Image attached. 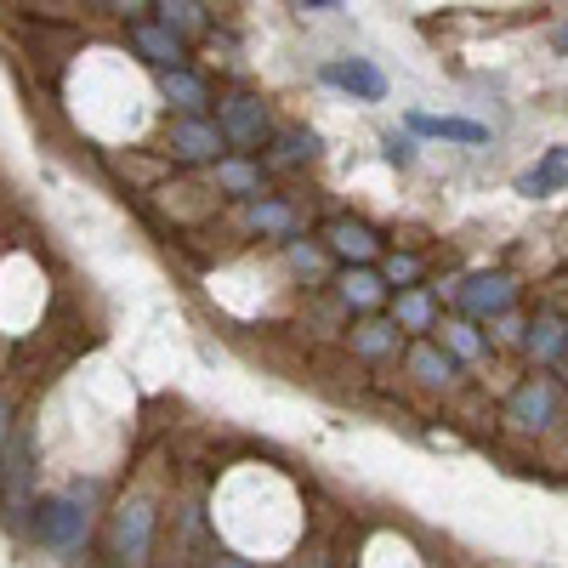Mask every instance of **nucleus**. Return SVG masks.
Masks as SVG:
<instances>
[{
    "mask_svg": "<svg viewBox=\"0 0 568 568\" xmlns=\"http://www.w3.org/2000/svg\"><path fill=\"white\" fill-rule=\"evenodd\" d=\"M398 318L409 329H426V324H433V296H426V291H404L398 296Z\"/></svg>",
    "mask_w": 568,
    "mask_h": 568,
    "instance_id": "dca6fc26",
    "label": "nucleus"
},
{
    "mask_svg": "<svg viewBox=\"0 0 568 568\" xmlns=\"http://www.w3.org/2000/svg\"><path fill=\"white\" fill-rule=\"evenodd\" d=\"M415 273H420V262H415V256H393V262H387V278L398 284V291H409Z\"/></svg>",
    "mask_w": 568,
    "mask_h": 568,
    "instance_id": "412c9836",
    "label": "nucleus"
},
{
    "mask_svg": "<svg viewBox=\"0 0 568 568\" xmlns=\"http://www.w3.org/2000/svg\"><path fill=\"white\" fill-rule=\"evenodd\" d=\"M329 245H336L342 256H375V227H364V222H336L329 227Z\"/></svg>",
    "mask_w": 568,
    "mask_h": 568,
    "instance_id": "ddd939ff",
    "label": "nucleus"
},
{
    "mask_svg": "<svg viewBox=\"0 0 568 568\" xmlns=\"http://www.w3.org/2000/svg\"><path fill=\"white\" fill-rule=\"evenodd\" d=\"M324 80L342 85L347 98H358V103H382L387 98V74L375 69L369 58H336V63H324Z\"/></svg>",
    "mask_w": 568,
    "mask_h": 568,
    "instance_id": "20e7f679",
    "label": "nucleus"
},
{
    "mask_svg": "<svg viewBox=\"0 0 568 568\" xmlns=\"http://www.w3.org/2000/svg\"><path fill=\"white\" fill-rule=\"evenodd\" d=\"M7 433H12V409L0 404V449H7Z\"/></svg>",
    "mask_w": 568,
    "mask_h": 568,
    "instance_id": "393cba45",
    "label": "nucleus"
},
{
    "mask_svg": "<svg viewBox=\"0 0 568 568\" xmlns=\"http://www.w3.org/2000/svg\"><path fill=\"white\" fill-rule=\"evenodd\" d=\"M216 176L233 187V194H251V187H256V171H251V165H222Z\"/></svg>",
    "mask_w": 568,
    "mask_h": 568,
    "instance_id": "aec40b11",
    "label": "nucleus"
},
{
    "mask_svg": "<svg viewBox=\"0 0 568 568\" xmlns=\"http://www.w3.org/2000/svg\"><path fill=\"white\" fill-rule=\"evenodd\" d=\"M444 342H449V347H455L460 358H478V353H484V342H478V336H471V329H466V324H455V329H444Z\"/></svg>",
    "mask_w": 568,
    "mask_h": 568,
    "instance_id": "6ab92c4d",
    "label": "nucleus"
},
{
    "mask_svg": "<svg viewBox=\"0 0 568 568\" xmlns=\"http://www.w3.org/2000/svg\"><path fill=\"white\" fill-rule=\"evenodd\" d=\"M557 187H568V149H546V160L535 171L517 176V194H529V200H546Z\"/></svg>",
    "mask_w": 568,
    "mask_h": 568,
    "instance_id": "1a4fd4ad",
    "label": "nucleus"
},
{
    "mask_svg": "<svg viewBox=\"0 0 568 568\" xmlns=\"http://www.w3.org/2000/svg\"><path fill=\"white\" fill-rule=\"evenodd\" d=\"M131 45H136V52L149 58L160 74H176V69H182V40H176L165 23H136V29H131Z\"/></svg>",
    "mask_w": 568,
    "mask_h": 568,
    "instance_id": "0eeeda50",
    "label": "nucleus"
},
{
    "mask_svg": "<svg viewBox=\"0 0 568 568\" xmlns=\"http://www.w3.org/2000/svg\"><path fill=\"white\" fill-rule=\"evenodd\" d=\"M387 160H393V165H409V160H415V142H409V136H387Z\"/></svg>",
    "mask_w": 568,
    "mask_h": 568,
    "instance_id": "5701e85b",
    "label": "nucleus"
},
{
    "mask_svg": "<svg viewBox=\"0 0 568 568\" xmlns=\"http://www.w3.org/2000/svg\"><path fill=\"white\" fill-rule=\"evenodd\" d=\"M409 369L420 375V382H426V387H444V382H449V375H455V364H449V358H444L438 347H426V342H420V347L409 353Z\"/></svg>",
    "mask_w": 568,
    "mask_h": 568,
    "instance_id": "2eb2a0df",
    "label": "nucleus"
},
{
    "mask_svg": "<svg viewBox=\"0 0 568 568\" xmlns=\"http://www.w3.org/2000/svg\"><path fill=\"white\" fill-rule=\"evenodd\" d=\"M342 296L353 302V307H375L387 296V284H382V273H369V267H353L347 278H342Z\"/></svg>",
    "mask_w": 568,
    "mask_h": 568,
    "instance_id": "4468645a",
    "label": "nucleus"
},
{
    "mask_svg": "<svg viewBox=\"0 0 568 568\" xmlns=\"http://www.w3.org/2000/svg\"><path fill=\"white\" fill-rule=\"evenodd\" d=\"M216 149H222V131L211 120H182L171 131V154L176 160H216Z\"/></svg>",
    "mask_w": 568,
    "mask_h": 568,
    "instance_id": "6e6552de",
    "label": "nucleus"
},
{
    "mask_svg": "<svg viewBox=\"0 0 568 568\" xmlns=\"http://www.w3.org/2000/svg\"><path fill=\"white\" fill-rule=\"evenodd\" d=\"M511 302H517V284H511L506 273H478V278L460 284V307H466L471 318H495V313H506Z\"/></svg>",
    "mask_w": 568,
    "mask_h": 568,
    "instance_id": "39448f33",
    "label": "nucleus"
},
{
    "mask_svg": "<svg viewBox=\"0 0 568 568\" xmlns=\"http://www.w3.org/2000/svg\"><path fill=\"white\" fill-rule=\"evenodd\" d=\"M313 154H318V136H313V131H284V142H278V160H284V165L313 160Z\"/></svg>",
    "mask_w": 568,
    "mask_h": 568,
    "instance_id": "f3484780",
    "label": "nucleus"
},
{
    "mask_svg": "<svg viewBox=\"0 0 568 568\" xmlns=\"http://www.w3.org/2000/svg\"><path fill=\"white\" fill-rule=\"evenodd\" d=\"M506 420L511 426H535V433H540V426H551L557 420V382H551V375H529V382L511 393Z\"/></svg>",
    "mask_w": 568,
    "mask_h": 568,
    "instance_id": "7ed1b4c3",
    "label": "nucleus"
},
{
    "mask_svg": "<svg viewBox=\"0 0 568 568\" xmlns=\"http://www.w3.org/2000/svg\"><path fill=\"white\" fill-rule=\"evenodd\" d=\"M524 347H529L540 364L562 358V347H568V318H562V313H535V324H529Z\"/></svg>",
    "mask_w": 568,
    "mask_h": 568,
    "instance_id": "9b49d317",
    "label": "nucleus"
},
{
    "mask_svg": "<svg viewBox=\"0 0 568 568\" xmlns=\"http://www.w3.org/2000/svg\"><path fill=\"white\" fill-rule=\"evenodd\" d=\"M216 131H222V142H233V149H262V136H267V109L256 103V98H227L222 109H216Z\"/></svg>",
    "mask_w": 568,
    "mask_h": 568,
    "instance_id": "f03ea898",
    "label": "nucleus"
},
{
    "mask_svg": "<svg viewBox=\"0 0 568 568\" xmlns=\"http://www.w3.org/2000/svg\"><path fill=\"white\" fill-rule=\"evenodd\" d=\"M160 98L176 103L182 114H200V109H205V85L187 74V69H176V74H160Z\"/></svg>",
    "mask_w": 568,
    "mask_h": 568,
    "instance_id": "f8f14e48",
    "label": "nucleus"
},
{
    "mask_svg": "<svg viewBox=\"0 0 568 568\" xmlns=\"http://www.w3.org/2000/svg\"><path fill=\"white\" fill-rule=\"evenodd\" d=\"M358 347H364V353H382V347H387V336H382V324H369L364 336H358Z\"/></svg>",
    "mask_w": 568,
    "mask_h": 568,
    "instance_id": "b1692460",
    "label": "nucleus"
},
{
    "mask_svg": "<svg viewBox=\"0 0 568 568\" xmlns=\"http://www.w3.org/2000/svg\"><path fill=\"white\" fill-rule=\"evenodd\" d=\"M562 364H568V347H562Z\"/></svg>",
    "mask_w": 568,
    "mask_h": 568,
    "instance_id": "bb28decb",
    "label": "nucleus"
},
{
    "mask_svg": "<svg viewBox=\"0 0 568 568\" xmlns=\"http://www.w3.org/2000/svg\"><path fill=\"white\" fill-rule=\"evenodd\" d=\"M160 12H165L160 23H165L171 34H176V29H200V23H205V7H194V0H176V7H160Z\"/></svg>",
    "mask_w": 568,
    "mask_h": 568,
    "instance_id": "a211bd4d",
    "label": "nucleus"
},
{
    "mask_svg": "<svg viewBox=\"0 0 568 568\" xmlns=\"http://www.w3.org/2000/svg\"><path fill=\"white\" fill-rule=\"evenodd\" d=\"M415 136H444V142H489V125L478 120H455V114H409Z\"/></svg>",
    "mask_w": 568,
    "mask_h": 568,
    "instance_id": "9d476101",
    "label": "nucleus"
},
{
    "mask_svg": "<svg viewBox=\"0 0 568 568\" xmlns=\"http://www.w3.org/2000/svg\"><path fill=\"white\" fill-rule=\"evenodd\" d=\"M149 535H154V506H149V500H131V506L120 511V529H114V546H120V557H125L131 568L149 557Z\"/></svg>",
    "mask_w": 568,
    "mask_h": 568,
    "instance_id": "423d86ee",
    "label": "nucleus"
},
{
    "mask_svg": "<svg viewBox=\"0 0 568 568\" xmlns=\"http://www.w3.org/2000/svg\"><path fill=\"white\" fill-rule=\"evenodd\" d=\"M256 227L284 233V227H291V211H284V205H256Z\"/></svg>",
    "mask_w": 568,
    "mask_h": 568,
    "instance_id": "4be33fe9",
    "label": "nucleus"
},
{
    "mask_svg": "<svg viewBox=\"0 0 568 568\" xmlns=\"http://www.w3.org/2000/svg\"><path fill=\"white\" fill-rule=\"evenodd\" d=\"M29 511H34V517H29L34 546H45V551H74V546L85 540V506H80L74 495H45V500H34Z\"/></svg>",
    "mask_w": 568,
    "mask_h": 568,
    "instance_id": "f257e3e1",
    "label": "nucleus"
},
{
    "mask_svg": "<svg viewBox=\"0 0 568 568\" xmlns=\"http://www.w3.org/2000/svg\"><path fill=\"white\" fill-rule=\"evenodd\" d=\"M557 52H568V23H562V34H557Z\"/></svg>",
    "mask_w": 568,
    "mask_h": 568,
    "instance_id": "a878e982",
    "label": "nucleus"
}]
</instances>
